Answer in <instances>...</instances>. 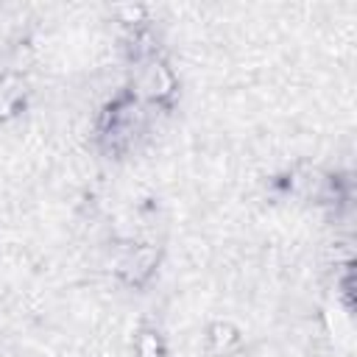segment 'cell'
<instances>
[{
  "mask_svg": "<svg viewBox=\"0 0 357 357\" xmlns=\"http://www.w3.org/2000/svg\"><path fill=\"white\" fill-rule=\"evenodd\" d=\"M145 103L137 95L123 92L112 98V103L103 109L98 123V139L106 151L120 153L131 148V142L145 131Z\"/></svg>",
  "mask_w": 357,
  "mask_h": 357,
  "instance_id": "cell-1",
  "label": "cell"
},
{
  "mask_svg": "<svg viewBox=\"0 0 357 357\" xmlns=\"http://www.w3.org/2000/svg\"><path fill=\"white\" fill-rule=\"evenodd\" d=\"M176 75L173 70L167 67L165 59L159 56H151L145 61H139V70H137V78H134V89L131 95H137L145 106H170L173 98H176Z\"/></svg>",
  "mask_w": 357,
  "mask_h": 357,
  "instance_id": "cell-2",
  "label": "cell"
},
{
  "mask_svg": "<svg viewBox=\"0 0 357 357\" xmlns=\"http://www.w3.org/2000/svg\"><path fill=\"white\" fill-rule=\"evenodd\" d=\"M156 265H159V248H153V245H131L117 262V276L126 284L139 287L153 276Z\"/></svg>",
  "mask_w": 357,
  "mask_h": 357,
  "instance_id": "cell-3",
  "label": "cell"
},
{
  "mask_svg": "<svg viewBox=\"0 0 357 357\" xmlns=\"http://www.w3.org/2000/svg\"><path fill=\"white\" fill-rule=\"evenodd\" d=\"M28 100V84L17 73H3L0 75V120H8L25 109Z\"/></svg>",
  "mask_w": 357,
  "mask_h": 357,
  "instance_id": "cell-4",
  "label": "cell"
},
{
  "mask_svg": "<svg viewBox=\"0 0 357 357\" xmlns=\"http://www.w3.org/2000/svg\"><path fill=\"white\" fill-rule=\"evenodd\" d=\"M240 346H243V337H240V329L231 321H212L209 324V329H206V349H209V354L229 357V354L240 351Z\"/></svg>",
  "mask_w": 357,
  "mask_h": 357,
  "instance_id": "cell-5",
  "label": "cell"
},
{
  "mask_svg": "<svg viewBox=\"0 0 357 357\" xmlns=\"http://www.w3.org/2000/svg\"><path fill=\"white\" fill-rule=\"evenodd\" d=\"M134 357H167L165 337L156 329H139L134 337Z\"/></svg>",
  "mask_w": 357,
  "mask_h": 357,
  "instance_id": "cell-6",
  "label": "cell"
}]
</instances>
